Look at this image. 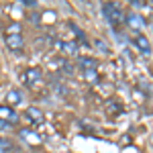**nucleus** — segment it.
Returning a JSON list of instances; mask_svg holds the SVG:
<instances>
[{"instance_id": "nucleus-1", "label": "nucleus", "mask_w": 153, "mask_h": 153, "mask_svg": "<svg viewBox=\"0 0 153 153\" xmlns=\"http://www.w3.org/2000/svg\"><path fill=\"white\" fill-rule=\"evenodd\" d=\"M102 12H104L106 21L112 25V27H118V25L125 21V14H123V10L118 8L117 4H112V2H106L104 6H102Z\"/></svg>"}, {"instance_id": "nucleus-2", "label": "nucleus", "mask_w": 153, "mask_h": 153, "mask_svg": "<svg viewBox=\"0 0 153 153\" xmlns=\"http://www.w3.org/2000/svg\"><path fill=\"white\" fill-rule=\"evenodd\" d=\"M123 23L129 25V29L133 31H143L145 27H147V21L143 19L141 14H137V12H129V14H125V21Z\"/></svg>"}, {"instance_id": "nucleus-3", "label": "nucleus", "mask_w": 153, "mask_h": 153, "mask_svg": "<svg viewBox=\"0 0 153 153\" xmlns=\"http://www.w3.org/2000/svg\"><path fill=\"white\" fill-rule=\"evenodd\" d=\"M4 41H6V45H8L10 51H21L25 47V41H23V35L21 33H6Z\"/></svg>"}, {"instance_id": "nucleus-4", "label": "nucleus", "mask_w": 153, "mask_h": 153, "mask_svg": "<svg viewBox=\"0 0 153 153\" xmlns=\"http://www.w3.org/2000/svg\"><path fill=\"white\" fill-rule=\"evenodd\" d=\"M0 120H4L6 125H16L19 123V114L14 112V108L2 104L0 106Z\"/></svg>"}, {"instance_id": "nucleus-5", "label": "nucleus", "mask_w": 153, "mask_h": 153, "mask_svg": "<svg viewBox=\"0 0 153 153\" xmlns=\"http://www.w3.org/2000/svg\"><path fill=\"white\" fill-rule=\"evenodd\" d=\"M41 80H43V71L39 70V68H29L27 74H25L27 86H37V84H41Z\"/></svg>"}, {"instance_id": "nucleus-6", "label": "nucleus", "mask_w": 153, "mask_h": 153, "mask_svg": "<svg viewBox=\"0 0 153 153\" xmlns=\"http://www.w3.org/2000/svg\"><path fill=\"white\" fill-rule=\"evenodd\" d=\"M25 114L29 118V123H33V125H41V123L45 120V112H43L41 108H37V106H29Z\"/></svg>"}, {"instance_id": "nucleus-7", "label": "nucleus", "mask_w": 153, "mask_h": 153, "mask_svg": "<svg viewBox=\"0 0 153 153\" xmlns=\"http://www.w3.org/2000/svg\"><path fill=\"white\" fill-rule=\"evenodd\" d=\"M133 43H135V47L139 49L141 53H145V55L151 53V43H149V39L145 35H135L133 37Z\"/></svg>"}, {"instance_id": "nucleus-8", "label": "nucleus", "mask_w": 153, "mask_h": 153, "mask_svg": "<svg viewBox=\"0 0 153 153\" xmlns=\"http://www.w3.org/2000/svg\"><path fill=\"white\" fill-rule=\"evenodd\" d=\"M19 135H21V139H25V141L31 143V145H39V143H41V137L37 135L35 131H31V129H21Z\"/></svg>"}, {"instance_id": "nucleus-9", "label": "nucleus", "mask_w": 153, "mask_h": 153, "mask_svg": "<svg viewBox=\"0 0 153 153\" xmlns=\"http://www.w3.org/2000/svg\"><path fill=\"white\" fill-rule=\"evenodd\" d=\"M16 151H19V147L14 145V141L0 135V153H16Z\"/></svg>"}, {"instance_id": "nucleus-10", "label": "nucleus", "mask_w": 153, "mask_h": 153, "mask_svg": "<svg viewBox=\"0 0 153 153\" xmlns=\"http://www.w3.org/2000/svg\"><path fill=\"white\" fill-rule=\"evenodd\" d=\"M6 102H8L6 106H10V108H12V104L14 106L21 104V102H23V92H21V90H10V92L6 94Z\"/></svg>"}, {"instance_id": "nucleus-11", "label": "nucleus", "mask_w": 153, "mask_h": 153, "mask_svg": "<svg viewBox=\"0 0 153 153\" xmlns=\"http://www.w3.org/2000/svg\"><path fill=\"white\" fill-rule=\"evenodd\" d=\"M78 63H80V68H82L84 71L96 70V59H92V57H80V59H78Z\"/></svg>"}, {"instance_id": "nucleus-12", "label": "nucleus", "mask_w": 153, "mask_h": 153, "mask_svg": "<svg viewBox=\"0 0 153 153\" xmlns=\"http://www.w3.org/2000/svg\"><path fill=\"white\" fill-rule=\"evenodd\" d=\"M41 16H43V23H49V25H53L55 21H57V14H55L53 10H45Z\"/></svg>"}, {"instance_id": "nucleus-13", "label": "nucleus", "mask_w": 153, "mask_h": 153, "mask_svg": "<svg viewBox=\"0 0 153 153\" xmlns=\"http://www.w3.org/2000/svg\"><path fill=\"white\" fill-rule=\"evenodd\" d=\"M59 49L65 51V53H76L78 51V45L76 43H59Z\"/></svg>"}, {"instance_id": "nucleus-14", "label": "nucleus", "mask_w": 153, "mask_h": 153, "mask_svg": "<svg viewBox=\"0 0 153 153\" xmlns=\"http://www.w3.org/2000/svg\"><path fill=\"white\" fill-rule=\"evenodd\" d=\"M84 76H86V80H88L90 84H96V82H98V74H96V70L84 71Z\"/></svg>"}, {"instance_id": "nucleus-15", "label": "nucleus", "mask_w": 153, "mask_h": 153, "mask_svg": "<svg viewBox=\"0 0 153 153\" xmlns=\"http://www.w3.org/2000/svg\"><path fill=\"white\" fill-rule=\"evenodd\" d=\"M21 2H23V6H27V8H35L37 6L35 0H21Z\"/></svg>"}, {"instance_id": "nucleus-16", "label": "nucleus", "mask_w": 153, "mask_h": 153, "mask_svg": "<svg viewBox=\"0 0 153 153\" xmlns=\"http://www.w3.org/2000/svg\"><path fill=\"white\" fill-rule=\"evenodd\" d=\"M96 45H98V47L102 49L104 53H110V51H108V47H106V45H104V43H102V41H96Z\"/></svg>"}, {"instance_id": "nucleus-17", "label": "nucleus", "mask_w": 153, "mask_h": 153, "mask_svg": "<svg viewBox=\"0 0 153 153\" xmlns=\"http://www.w3.org/2000/svg\"><path fill=\"white\" fill-rule=\"evenodd\" d=\"M31 21H33L35 25H39V23H41V21H39V14H35V12L31 14Z\"/></svg>"}, {"instance_id": "nucleus-18", "label": "nucleus", "mask_w": 153, "mask_h": 153, "mask_svg": "<svg viewBox=\"0 0 153 153\" xmlns=\"http://www.w3.org/2000/svg\"><path fill=\"white\" fill-rule=\"evenodd\" d=\"M6 127H8V125H6L4 120H0V129H6Z\"/></svg>"}]
</instances>
